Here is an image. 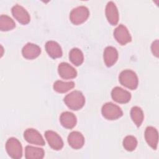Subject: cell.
Instances as JSON below:
<instances>
[{
	"label": "cell",
	"mask_w": 159,
	"mask_h": 159,
	"mask_svg": "<svg viewBox=\"0 0 159 159\" xmlns=\"http://www.w3.org/2000/svg\"><path fill=\"white\" fill-rule=\"evenodd\" d=\"M64 102L70 109L77 111L84 105L85 98L81 91H73L65 96Z\"/></svg>",
	"instance_id": "cell-1"
},
{
	"label": "cell",
	"mask_w": 159,
	"mask_h": 159,
	"mask_svg": "<svg viewBox=\"0 0 159 159\" xmlns=\"http://www.w3.org/2000/svg\"><path fill=\"white\" fill-rule=\"evenodd\" d=\"M45 152L43 148L27 145L25 148V157L27 159H42Z\"/></svg>",
	"instance_id": "cell-19"
},
{
	"label": "cell",
	"mask_w": 159,
	"mask_h": 159,
	"mask_svg": "<svg viewBox=\"0 0 159 159\" xmlns=\"http://www.w3.org/2000/svg\"><path fill=\"white\" fill-rule=\"evenodd\" d=\"M69 58L75 66H80L83 63L84 60L83 53L79 48H73L69 53Z\"/></svg>",
	"instance_id": "cell-21"
},
{
	"label": "cell",
	"mask_w": 159,
	"mask_h": 159,
	"mask_svg": "<svg viewBox=\"0 0 159 159\" xmlns=\"http://www.w3.org/2000/svg\"><path fill=\"white\" fill-rule=\"evenodd\" d=\"M111 96L114 101L117 102L125 104L130 100L131 94L123 88L116 86L111 91Z\"/></svg>",
	"instance_id": "cell-10"
},
{
	"label": "cell",
	"mask_w": 159,
	"mask_h": 159,
	"mask_svg": "<svg viewBox=\"0 0 159 159\" xmlns=\"http://www.w3.org/2000/svg\"><path fill=\"white\" fill-rule=\"evenodd\" d=\"M60 121L63 127L66 129H73L76 124V117L75 115L69 111H65L61 114Z\"/></svg>",
	"instance_id": "cell-17"
},
{
	"label": "cell",
	"mask_w": 159,
	"mask_h": 159,
	"mask_svg": "<svg viewBox=\"0 0 159 159\" xmlns=\"http://www.w3.org/2000/svg\"><path fill=\"white\" fill-rule=\"evenodd\" d=\"M102 116L108 120H116L123 115V112L117 105L109 102L105 103L101 109Z\"/></svg>",
	"instance_id": "cell-3"
},
{
	"label": "cell",
	"mask_w": 159,
	"mask_h": 159,
	"mask_svg": "<svg viewBox=\"0 0 159 159\" xmlns=\"http://www.w3.org/2000/svg\"><path fill=\"white\" fill-rule=\"evenodd\" d=\"M53 89L60 93H64L75 87L73 81H63L61 80L56 81L53 84Z\"/></svg>",
	"instance_id": "cell-20"
},
{
	"label": "cell",
	"mask_w": 159,
	"mask_h": 159,
	"mask_svg": "<svg viewBox=\"0 0 159 159\" xmlns=\"http://www.w3.org/2000/svg\"><path fill=\"white\" fill-rule=\"evenodd\" d=\"M106 16L109 22L112 25H115L119 21V12L115 3L112 1L107 2L106 6Z\"/></svg>",
	"instance_id": "cell-11"
},
{
	"label": "cell",
	"mask_w": 159,
	"mask_h": 159,
	"mask_svg": "<svg viewBox=\"0 0 159 159\" xmlns=\"http://www.w3.org/2000/svg\"><path fill=\"white\" fill-rule=\"evenodd\" d=\"M68 142L73 148L80 149L84 143V138L81 132L73 131L68 135Z\"/></svg>",
	"instance_id": "cell-16"
},
{
	"label": "cell",
	"mask_w": 159,
	"mask_h": 159,
	"mask_svg": "<svg viewBox=\"0 0 159 159\" xmlns=\"http://www.w3.org/2000/svg\"><path fill=\"white\" fill-rule=\"evenodd\" d=\"M120 83L132 90L135 89L139 84V80L136 73L130 70H123L119 75Z\"/></svg>",
	"instance_id": "cell-2"
},
{
	"label": "cell",
	"mask_w": 159,
	"mask_h": 159,
	"mask_svg": "<svg viewBox=\"0 0 159 159\" xmlns=\"http://www.w3.org/2000/svg\"><path fill=\"white\" fill-rule=\"evenodd\" d=\"M45 137L49 145L53 150H60L63 148V140L57 132L52 130H47L45 132Z\"/></svg>",
	"instance_id": "cell-9"
},
{
	"label": "cell",
	"mask_w": 159,
	"mask_h": 159,
	"mask_svg": "<svg viewBox=\"0 0 159 159\" xmlns=\"http://www.w3.org/2000/svg\"><path fill=\"white\" fill-rule=\"evenodd\" d=\"M16 27L14 21L7 15L0 16V29L1 31H8L13 29Z\"/></svg>",
	"instance_id": "cell-23"
},
{
	"label": "cell",
	"mask_w": 159,
	"mask_h": 159,
	"mask_svg": "<svg viewBox=\"0 0 159 159\" xmlns=\"http://www.w3.org/2000/svg\"><path fill=\"white\" fill-rule=\"evenodd\" d=\"M158 40L157 39L155 41L153 42L152 45H151V49H152V52L153 54V55H155L156 57H158V55H159V47H158Z\"/></svg>",
	"instance_id": "cell-25"
},
{
	"label": "cell",
	"mask_w": 159,
	"mask_h": 159,
	"mask_svg": "<svg viewBox=\"0 0 159 159\" xmlns=\"http://www.w3.org/2000/svg\"><path fill=\"white\" fill-rule=\"evenodd\" d=\"M45 50L48 55L52 58H60L62 56L61 48L55 41H47L45 43Z\"/></svg>",
	"instance_id": "cell-18"
},
{
	"label": "cell",
	"mask_w": 159,
	"mask_h": 159,
	"mask_svg": "<svg viewBox=\"0 0 159 159\" xmlns=\"http://www.w3.org/2000/svg\"><path fill=\"white\" fill-rule=\"evenodd\" d=\"M104 61L107 67L112 66L117 61L118 52L116 48L112 46L106 47L103 53Z\"/></svg>",
	"instance_id": "cell-15"
},
{
	"label": "cell",
	"mask_w": 159,
	"mask_h": 159,
	"mask_svg": "<svg viewBox=\"0 0 159 159\" xmlns=\"http://www.w3.org/2000/svg\"><path fill=\"white\" fill-rule=\"evenodd\" d=\"M14 17L22 24H27L30 20V17L28 12L22 6L14 5L11 9Z\"/></svg>",
	"instance_id": "cell-8"
},
{
	"label": "cell",
	"mask_w": 159,
	"mask_h": 159,
	"mask_svg": "<svg viewBox=\"0 0 159 159\" xmlns=\"http://www.w3.org/2000/svg\"><path fill=\"white\" fill-rule=\"evenodd\" d=\"M137 145V140L134 136L127 135L123 140V146L124 148L129 152L135 149Z\"/></svg>",
	"instance_id": "cell-24"
},
{
	"label": "cell",
	"mask_w": 159,
	"mask_h": 159,
	"mask_svg": "<svg viewBox=\"0 0 159 159\" xmlns=\"http://www.w3.org/2000/svg\"><path fill=\"white\" fill-rule=\"evenodd\" d=\"M145 139L150 147L154 150L157 149L158 142V134L155 127L148 126L146 128L145 131Z\"/></svg>",
	"instance_id": "cell-14"
},
{
	"label": "cell",
	"mask_w": 159,
	"mask_h": 159,
	"mask_svg": "<svg viewBox=\"0 0 159 159\" xmlns=\"http://www.w3.org/2000/svg\"><path fill=\"white\" fill-rule=\"evenodd\" d=\"M89 15L88 9L86 6H80L71 10L70 14V19L73 24L79 25L85 22Z\"/></svg>",
	"instance_id": "cell-4"
},
{
	"label": "cell",
	"mask_w": 159,
	"mask_h": 159,
	"mask_svg": "<svg viewBox=\"0 0 159 159\" xmlns=\"http://www.w3.org/2000/svg\"><path fill=\"white\" fill-rule=\"evenodd\" d=\"M6 150L8 155L14 159L20 158L22 156V147L18 139L9 138L6 143Z\"/></svg>",
	"instance_id": "cell-5"
},
{
	"label": "cell",
	"mask_w": 159,
	"mask_h": 159,
	"mask_svg": "<svg viewBox=\"0 0 159 159\" xmlns=\"http://www.w3.org/2000/svg\"><path fill=\"white\" fill-rule=\"evenodd\" d=\"M130 116L135 124L139 127L143 120V112L142 109L138 106H134L130 110Z\"/></svg>",
	"instance_id": "cell-22"
},
{
	"label": "cell",
	"mask_w": 159,
	"mask_h": 159,
	"mask_svg": "<svg viewBox=\"0 0 159 159\" xmlns=\"http://www.w3.org/2000/svg\"><path fill=\"white\" fill-rule=\"evenodd\" d=\"M59 75L63 79H72L77 76L76 70L70 64L66 62H61L58 66Z\"/></svg>",
	"instance_id": "cell-12"
},
{
	"label": "cell",
	"mask_w": 159,
	"mask_h": 159,
	"mask_svg": "<svg viewBox=\"0 0 159 159\" xmlns=\"http://www.w3.org/2000/svg\"><path fill=\"white\" fill-rule=\"evenodd\" d=\"M24 137L27 142L32 144L42 146L45 144V140L42 135L39 132V131L32 128L27 129L24 131Z\"/></svg>",
	"instance_id": "cell-7"
},
{
	"label": "cell",
	"mask_w": 159,
	"mask_h": 159,
	"mask_svg": "<svg viewBox=\"0 0 159 159\" xmlns=\"http://www.w3.org/2000/svg\"><path fill=\"white\" fill-rule=\"evenodd\" d=\"M41 49L39 46L32 43H27L22 50V54L25 58L32 60L40 54Z\"/></svg>",
	"instance_id": "cell-13"
},
{
	"label": "cell",
	"mask_w": 159,
	"mask_h": 159,
	"mask_svg": "<svg viewBox=\"0 0 159 159\" xmlns=\"http://www.w3.org/2000/svg\"><path fill=\"white\" fill-rule=\"evenodd\" d=\"M114 37L118 43L124 45L132 40L131 35L127 28L123 24H119L114 31Z\"/></svg>",
	"instance_id": "cell-6"
}]
</instances>
